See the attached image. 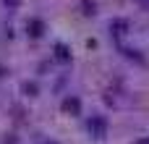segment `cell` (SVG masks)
I'll list each match as a JSON object with an SVG mask.
<instances>
[{
    "mask_svg": "<svg viewBox=\"0 0 149 144\" xmlns=\"http://www.w3.org/2000/svg\"><path fill=\"white\" fill-rule=\"evenodd\" d=\"M84 8H86L84 13H94V8H97V5H94V0H84Z\"/></svg>",
    "mask_w": 149,
    "mask_h": 144,
    "instance_id": "8992f818",
    "label": "cell"
},
{
    "mask_svg": "<svg viewBox=\"0 0 149 144\" xmlns=\"http://www.w3.org/2000/svg\"><path fill=\"white\" fill-rule=\"evenodd\" d=\"M63 110H65V113H73V115H76V113L81 110V102H79L76 97H68V100H63Z\"/></svg>",
    "mask_w": 149,
    "mask_h": 144,
    "instance_id": "3957f363",
    "label": "cell"
},
{
    "mask_svg": "<svg viewBox=\"0 0 149 144\" xmlns=\"http://www.w3.org/2000/svg\"><path fill=\"white\" fill-rule=\"evenodd\" d=\"M55 58H58V60H63V63H68V60H71L68 47H65V45H55Z\"/></svg>",
    "mask_w": 149,
    "mask_h": 144,
    "instance_id": "277c9868",
    "label": "cell"
},
{
    "mask_svg": "<svg viewBox=\"0 0 149 144\" xmlns=\"http://www.w3.org/2000/svg\"><path fill=\"white\" fill-rule=\"evenodd\" d=\"M5 73H8V71H5V68H3V66H0V76H5Z\"/></svg>",
    "mask_w": 149,
    "mask_h": 144,
    "instance_id": "ba28073f",
    "label": "cell"
},
{
    "mask_svg": "<svg viewBox=\"0 0 149 144\" xmlns=\"http://www.w3.org/2000/svg\"><path fill=\"white\" fill-rule=\"evenodd\" d=\"M26 31H29V37L39 39V37L45 34V21H42V18H31V21L26 24Z\"/></svg>",
    "mask_w": 149,
    "mask_h": 144,
    "instance_id": "7a4b0ae2",
    "label": "cell"
},
{
    "mask_svg": "<svg viewBox=\"0 0 149 144\" xmlns=\"http://www.w3.org/2000/svg\"><path fill=\"white\" fill-rule=\"evenodd\" d=\"M86 129H89V134H92L94 139H105V134H107V121H105L102 115H92L89 123H86Z\"/></svg>",
    "mask_w": 149,
    "mask_h": 144,
    "instance_id": "6da1fadb",
    "label": "cell"
},
{
    "mask_svg": "<svg viewBox=\"0 0 149 144\" xmlns=\"http://www.w3.org/2000/svg\"><path fill=\"white\" fill-rule=\"evenodd\" d=\"M24 92H26L29 97H34V94H37V84H24Z\"/></svg>",
    "mask_w": 149,
    "mask_h": 144,
    "instance_id": "5b68a950",
    "label": "cell"
},
{
    "mask_svg": "<svg viewBox=\"0 0 149 144\" xmlns=\"http://www.w3.org/2000/svg\"><path fill=\"white\" fill-rule=\"evenodd\" d=\"M3 3H5V5H10V8H16V5H18V0H3Z\"/></svg>",
    "mask_w": 149,
    "mask_h": 144,
    "instance_id": "52a82bcc",
    "label": "cell"
}]
</instances>
